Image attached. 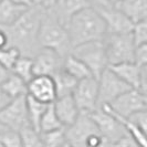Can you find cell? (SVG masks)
<instances>
[{
    "label": "cell",
    "instance_id": "31",
    "mask_svg": "<svg viewBox=\"0 0 147 147\" xmlns=\"http://www.w3.org/2000/svg\"><path fill=\"white\" fill-rule=\"evenodd\" d=\"M127 118L128 121H131L135 126H137L140 129H142L143 132L146 133L147 129V112L146 110H140L137 111L135 113L131 114Z\"/></svg>",
    "mask_w": 147,
    "mask_h": 147
},
{
    "label": "cell",
    "instance_id": "14",
    "mask_svg": "<svg viewBox=\"0 0 147 147\" xmlns=\"http://www.w3.org/2000/svg\"><path fill=\"white\" fill-rule=\"evenodd\" d=\"M106 26V33H127L133 29V23L123 12L114 6L97 10Z\"/></svg>",
    "mask_w": 147,
    "mask_h": 147
},
{
    "label": "cell",
    "instance_id": "18",
    "mask_svg": "<svg viewBox=\"0 0 147 147\" xmlns=\"http://www.w3.org/2000/svg\"><path fill=\"white\" fill-rule=\"evenodd\" d=\"M109 67L123 81L126 82L131 88L137 90L142 66H138L135 62H123L118 64L109 65Z\"/></svg>",
    "mask_w": 147,
    "mask_h": 147
},
{
    "label": "cell",
    "instance_id": "41",
    "mask_svg": "<svg viewBox=\"0 0 147 147\" xmlns=\"http://www.w3.org/2000/svg\"><path fill=\"white\" fill-rule=\"evenodd\" d=\"M117 1H119V0H110V2L112 3V5H113V6H114V5H115Z\"/></svg>",
    "mask_w": 147,
    "mask_h": 147
},
{
    "label": "cell",
    "instance_id": "25",
    "mask_svg": "<svg viewBox=\"0 0 147 147\" xmlns=\"http://www.w3.org/2000/svg\"><path fill=\"white\" fill-rule=\"evenodd\" d=\"M61 127H64V126L62 125V123L60 122L59 117H58V115L54 111L53 104L50 103L48 105L45 112L43 113L42 117H41L40 125H39V132H49V131L61 128Z\"/></svg>",
    "mask_w": 147,
    "mask_h": 147
},
{
    "label": "cell",
    "instance_id": "36",
    "mask_svg": "<svg viewBox=\"0 0 147 147\" xmlns=\"http://www.w3.org/2000/svg\"><path fill=\"white\" fill-rule=\"evenodd\" d=\"M9 45H10V42H9V37H8L7 31L5 30V28L0 27V49L7 48Z\"/></svg>",
    "mask_w": 147,
    "mask_h": 147
},
{
    "label": "cell",
    "instance_id": "3",
    "mask_svg": "<svg viewBox=\"0 0 147 147\" xmlns=\"http://www.w3.org/2000/svg\"><path fill=\"white\" fill-rule=\"evenodd\" d=\"M40 48H49L65 58L70 54L72 45L66 27L59 20L54 9L44 11L39 30Z\"/></svg>",
    "mask_w": 147,
    "mask_h": 147
},
{
    "label": "cell",
    "instance_id": "29",
    "mask_svg": "<svg viewBox=\"0 0 147 147\" xmlns=\"http://www.w3.org/2000/svg\"><path fill=\"white\" fill-rule=\"evenodd\" d=\"M131 33H132L133 41H134V43H135L136 47H137V45H140V44L147 43V23H146V20L134 23Z\"/></svg>",
    "mask_w": 147,
    "mask_h": 147
},
{
    "label": "cell",
    "instance_id": "4",
    "mask_svg": "<svg viewBox=\"0 0 147 147\" xmlns=\"http://www.w3.org/2000/svg\"><path fill=\"white\" fill-rule=\"evenodd\" d=\"M70 53L73 54L75 58L81 60L88 66L91 74L95 79H98L102 72L109 66L103 40L78 44L75 47H72Z\"/></svg>",
    "mask_w": 147,
    "mask_h": 147
},
{
    "label": "cell",
    "instance_id": "11",
    "mask_svg": "<svg viewBox=\"0 0 147 147\" xmlns=\"http://www.w3.org/2000/svg\"><path fill=\"white\" fill-rule=\"evenodd\" d=\"M72 96L81 112L90 113L97 109V79H95L94 76H88L80 80L72 92Z\"/></svg>",
    "mask_w": 147,
    "mask_h": 147
},
{
    "label": "cell",
    "instance_id": "40",
    "mask_svg": "<svg viewBox=\"0 0 147 147\" xmlns=\"http://www.w3.org/2000/svg\"><path fill=\"white\" fill-rule=\"evenodd\" d=\"M7 129H9V128H7L6 126H5L3 124H2V123H1V122H0V135H1L2 133L5 132V131H7Z\"/></svg>",
    "mask_w": 147,
    "mask_h": 147
},
{
    "label": "cell",
    "instance_id": "42",
    "mask_svg": "<svg viewBox=\"0 0 147 147\" xmlns=\"http://www.w3.org/2000/svg\"><path fill=\"white\" fill-rule=\"evenodd\" d=\"M60 1H62V0H59V2H60ZM59 2H58V3H59Z\"/></svg>",
    "mask_w": 147,
    "mask_h": 147
},
{
    "label": "cell",
    "instance_id": "39",
    "mask_svg": "<svg viewBox=\"0 0 147 147\" xmlns=\"http://www.w3.org/2000/svg\"><path fill=\"white\" fill-rule=\"evenodd\" d=\"M15 2L19 3V5H23V6H31L32 5V0H13Z\"/></svg>",
    "mask_w": 147,
    "mask_h": 147
},
{
    "label": "cell",
    "instance_id": "7",
    "mask_svg": "<svg viewBox=\"0 0 147 147\" xmlns=\"http://www.w3.org/2000/svg\"><path fill=\"white\" fill-rule=\"evenodd\" d=\"M66 146L84 147L94 134H100L94 121L86 112H81L71 125L64 127Z\"/></svg>",
    "mask_w": 147,
    "mask_h": 147
},
{
    "label": "cell",
    "instance_id": "28",
    "mask_svg": "<svg viewBox=\"0 0 147 147\" xmlns=\"http://www.w3.org/2000/svg\"><path fill=\"white\" fill-rule=\"evenodd\" d=\"M20 54H21L20 51L13 45H9L7 48L0 49V63L11 71L16 60L19 58Z\"/></svg>",
    "mask_w": 147,
    "mask_h": 147
},
{
    "label": "cell",
    "instance_id": "9",
    "mask_svg": "<svg viewBox=\"0 0 147 147\" xmlns=\"http://www.w3.org/2000/svg\"><path fill=\"white\" fill-rule=\"evenodd\" d=\"M0 122L9 129L18 132L22 127L30 125L27 111V94L12 98L0 110Z\"/></svg>",
    "mask_w": 147,
    "mask_h": 147
},
{
    "label": "cell",
    "instance_id": "30",
    "mask_svg": "<svg viewBox=\"0 0 147 147\" xmlns=\"http://www.w3.org/2000/svg\"><path fill=\"white\" fill-rule=\"evenodd\" d=\"M0 145L9 147H20L21 140L18 131L7 129L0 135Z\"/></svg>",
    "mask_w": 147,
    "mask_h": 147
},
{
    "label": "cell",
    "instance_id": "15",
    "mask_svg": "<svg viewBox=\"0 0 147 147\" xmlns=\"http://www.w3.org/2000/svg\"><path fill=\"white\" fill-rule=\"evenodd\" d=\"M52 104H53L54 111L59 117L60 122L64 127L71 125L81 113L72 94L59 96L55 98V101Z\"/></svg>",
    "mask_w": 147,
    "mask_h": 147
},
{
    "label": "cell",
    "instance_id": "6",
    "mask_svg": "<svg viewBox=\"0 0 147 147\" xmlns=\"http://www.w3.org/2000/svg\"><path fill=\"white\" fill-rule=\"evenodd\" d=\"M88 114L102 135L104 145H114L116 140L128 134L117 117L103 107H97Z\"/></svg>",
    "mask_w": 147,
    "mask_h": 147
},
{
    "label": "cell",
    "instance_id": "33",
    "mask_svg": "<svg viewBox=\"0 0 147 147\" xmlns=\"http://www.w3.org/2000/svg\"><path fill=\"white\" fill-rule=\"evenodd\" d=\"M59 0H32V5L37 6L40 9H42L44 11L52 10L57 7Z\"/></svg>",
    "mask_w": 147,
    "mask_h": 147
},
{
    "label": "cell",
    "instance_id": "20",
    "mask_svg": "<svg viewBox=\"0 0 147 147\" xmlns=\"http://www.w3.org/2000/svg\"><path fill=\"white\" fill-rule=\"evenodd\" d=\"M62 69L65 71L66 73H69L73 78H75L78 81H80L82 79H85V78H88V76H93L90 72L88 66L85 65L81 60L75 58L71 53L67 54L64 58Z\"/></svg>",
    "mask_w": 147,
    "mask_h": 147
},
{
    "label": "cell",
    "instance_id": "22",
    "mask_svg": "<svg viewBox=\"0 0 147 147\" xmlns=\"http://www.w3.org/2000/svg\"><path fill=\"white\" fill-rule=\"evenodd\" d=\"M48 105L49 104L42 103L27 94V111H28L29 124L37 131H39L40 121H41V117L47 110Z\"/></svg>",
    "mask_w": 147,
    "mask_h": 147
},
{
    "label": "cell",
    "instance_id": "13",
    "mask_svg": "<svg viewBox=\"0 0 147 147\" xmlns=\"http://www.w3.org/2000/svg\"><path fill=\"white\" fill-rule=\"evenodd\" d=\"M27 94L45 104L53 103L57 98V88L50 75H33L27 83Z\"/></svg>",
    "mask_w": 147,
    "mask_h": 147
},
{
    "label": "cell",
    "instance_id": "5",
    "mask_svg": "<svg viewBox=\"0 0 147 147\" xmlns=\"http://www.w3.org/2000/svg\"><path fill=\"white\" fill-rule=\"evenodd\" d=\"M109 65L134 62L135 43L132 33H106L103 39Z\"/></svg>",
    "mask_w": 147,
    "mask_h": 147
},
{
    "label": "cell",
    "instance_id": "38",
    "mask_svg": "<svg viewBox=\"0 0 147 147\" xmlns=\"http://www.w3.org/2000/svg\"><path fill=\"white\" fill-rule=\"evenodd\" d=\"M10 73H11V71L0 63V84L7 79Z\"/></svg>",
    "mask_w": 147,
    "mask_h": 147
},
{
    "label": "cell",
    "instance_id": "37",
    "mask_svg": "<svg viewBox=\"0 0 147 147\" xmlns=\"http://www.w3.org/2000/svg\"><path fill=\"white\" fill-rule=\"evenodd\" d=\"M11 100L12 98L8 95L7 93L5 92V90L2 88V86L0 85V110H2Z\"/></svg>",
    "mask_w": 147,
    "mask_h": 147
},
{
    "label": "cell",
    "instance_id": "12",
    "mask_svg": "<svg viewBox=\"0 0 147 147\" xmlns=\"http://www.w3.org/2000/svg\"><path fill=\"white\" fill-rule=\"evenodd\" d=\"M64 58L49 48H39L32 57L33 74L34 75H50L53 76L62 70Z\"/></svg>",
    "mask_w": 147,
    "mask_h": 147
},
{
    "label": "cell",
    "instance_id": "32",
    "mask_svg": "<svg viewBox=\"0 0 147 147\" xmlns=\"http://www.w3.org/2000/svg\"><path fill=\"white\" fill-rule=\"evenodd\" d=\"M134 62L138 66L147 65V43L135 47Z\"/></svg>",
    "mask_w": 147,
    "mask_h": 147
},
{
    "label": "cell",
    "instance_id": "26",
    "mask_svg": "<svg viewBox=\"0 0 147 147\" xmlns=\"http://www.w3.org/2000/svg\"><path fill=\"white\" fill-rule=\"evenodd\" d=\"M42 146L48 147H59V146H66L65 140V131L64 127L52 129L49 132L40 133Z\"/></svg>",
    "mask_w": 147,
    "mask_h": 147
},
{
    "label": "cell",
    "instance_id": "27",
    "mask_svg": "<svg viewBox=\"0 0 147 147\" xmlns=\"http://www.w3.org/2000/svg\"><path fill=\"white\" fill-rule=\"evenodd\" d=\"M20 140H21V146L29 147H39L42 146L40 132L34 129L32 126H24L19 131Z\"/></svg>",
    "mask_w": 147,
    "mask_h": 147
},
{
    "label": "cell",
    "instance_id": "2",
    "mask_svg": "<svg viewBox=\"0 0 147 147\" xmlns=\"http://www.w3.org/2000/svg\"><path fill=\"white\" fill-rule=\"evenodd\" d=\"M71 45L90 41L103 40L106 34V26L98 11L92 7L84 8L71 17L66 24Z\"/></svg>",
    "mask_w": 147,
    "mask_h": 147
},
{
    "label": "cell",
    "instance_id": "24",
    "mask_svg": "<svg viewBox=\"0 0 147 147\" xmlns=\"http://www.w3.org/2000/svg\"><path fill=\"white\" fill-rule=\"evenodd\" d=\"M11 72L21 78L27 83L33 78V62L32 57L20 54L19 58L16 60L15 64L11 69Z\"/></svg>",
    "mask_w": 147,
    "mask_h": 147
},
{
    "label": "cell",
    "instance_id": "10",
    "mask_svg": "<svg viewBox=\"0 0 147 147\" xmlns=\"http://www.w3.org/2000/svg\"><path fill=\"white\" fill-rule=\"evenodd\" d=\"M114 114L121 117H128L131 114L140 110H146L147 98L136 88H129L113 100L110 104H105Z\"/></svg>",
    "mask_w": 147,
    "mask_h": 147
},
{
    "label": "cell",
    "instance_id": "16",
    "mask_svg": "<svg viewBox=\"0 0 147 147\" xmlns=\"http://www.w3.org/2000/svg\"><path fill=\"white\" fill-rule=\"evenodd\" d=\"M114 7L133 22L144 21L147 17V0H119Z\"/></svg>",
    "mask_w": 147,
    "mask_h": 147
},
{
    "label": "cell",
    "instance_id": "23",
    "mask_svg": "<svg viewBox=\"0 0 147 147\" xmlns=\"http://www.w3.org/2000/svg\"><path fill=\"white\" fill-rule=\"evenodd\" d=\"M0 85L11 98L27 94V82L12 72Z\"/></svg>",
    "mask_w": 147,
    "mask_h": 147
},
{
    "label": "cell",
    "instance_id": "8",
    "mask_svg": "<svg viewBox=\"0 0 147 147\" xmlns=\"http://www.w3.org/2000/svg\"><path fill=\"white\" fill-rule=\"evenodd\" d=\"M98 85V96H97V105L98 107L105 104H110L125 91L131 88L126 82H124L118 75L114 73L107 66L102 74L97 79Z\"/></svg>",
    "mask_w": 147,
    "mask_h": 147
},
{
    "label": "cell",
    "instance_id": "17",
    "mask_svg": "<svg viewBox=\"0 0 147 147\" xmlns=\"http://www.w3.org/2000/svg\"><path fill=\"white\" fill-rule=\"evenodd\" d=\"M29 7L19 5L13 0H0V27L6 28L11 26Z\"/></svg>",
    "mask_w": 147,
    "mask_h": 147
},
{
    "label": "cell",
    "instance_id": "1",
    "mask_svg": "<svg viewBox=\"0 0 147 147\" xmlns=\"http://www.w3.org/2000/svg\"><path fill=\"white\" fill-rule=\"evenodd\" d=\"M44 10L31 5L11 26L6 27L10 45L16 47L21 54L33 57L39 50V30Z\"/></svg>",
    "mask_w": 147,
    "mask_h": 147
},
{
    "label": "cell",
    "instance_id": "35",
    "mask_svg": "<svg viewBox=\"0 0 147 147\" xmlns=\"http://www.w3.org/2000/svg\"><path fill=\"white\" fill-rule=\"evenodd\" d=\"M88 2L90 3L91 7L96 9V10L102 9V8H109L113 6L110 2V0H88Z\"/></svg>",
    "mask_w": 147,
    "mask_h": 147
},
{
    "label": "cell",
    "instance_id": "34",
    "mask_svg": "<svg viewBox=\"0 0 147 147\" xmlns=\"http://www.w3.org/2000/svg\"><path fill=\"white\" fill-rule=\"evenodd\" d=\"M114 146H131V147H138L137 142L133 138L131 135H125L123 137H121L118 140L115 142Z\"/></svg>",
    "mask_w": 147,
    "mask_h": 147
},
{
    "label": "cell",
    "instance_id": "19",
    "mask_svg": "<svg viewBox=\"0 0 147 147\" xmlns=\"http://www.w3.org/2000/svg\"><path fill=\"white\" fill-rule=\"evenodd\" d=\"M88 7H91L88 0H62L54 8V11L60 21L66 27L72 16Z\"/></svg>",
    "mask_w": 147,
    "mask_h": 147
},
{
    "label": "cell",
    "instance_id": "21",
    "mask_svg": "<svg viewBox=\"0 0 147 147\" xmlns=\"http://www.w3.org/2000/svg\"><path fill=\"white\" fill-rule=\"evenodd\" d=\"M54 83H55V88H57V97L64 95H70L72 94L73 90L78 84V80L73 78L72 75L66 73L62 69L55 75L52 76Z\"/></svg>",
    "mask_w": 147,
    "mask_h": 147
}]
</instances>
